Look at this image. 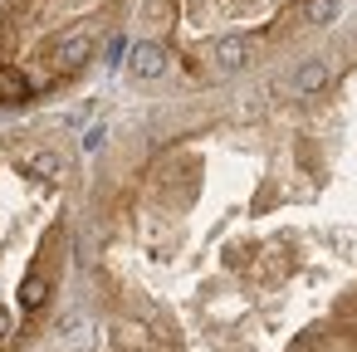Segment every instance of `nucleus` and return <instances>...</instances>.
Here are the masks:
<instances>
[{
	"mask_svg": "<svg viewBox=\"0 0 357 352\" xmlns=\"http://www.w3.org/2000/svg\"><path fill=\"white\" fill-rule=\"evenodd\" d=\"M250 54H255V49H250V40H240V35H230V40H215V45H211V59H215V69H220V74H240V69L250 64Z\"/></svg>",
	"mask_w": 357,
	"mask_h": 352,
	"instance_id": "nucleus-1",
	"label": "nucleus"
},
{
	"mask_svg": "<svg viewBox=\"0 0 357 352\" xmlns=\"http://www.w3.org/2000/svg\"><path fill=\"white\" fill-rule=\"evenodd\" d=\"M128 64H132V74H137V79H157V74L167 69V49H162L157 40H147V45H137V49H132V59H128Z\"/></svg>",
	"mask_w": 357,
	"mask_h": 352,
	"instance_id": "nucleus-2",
	"label": "nucleus"
},
{
	"mask_svg": "<svg viewBox=\"0 0 357 352\" xmlns=\"http://www.w3.org/2000/svg\"><path fill=\"white\" fill-rule=\"evenodd\" d=\"M89 54H93V40H89V35H69V40L54 45V64H59V69H79Z\"/></svg>",
	"mask_w": 357,
	"mask_h": 352,
	"instance_id": "nucleus-3",
	"label": "nucleus"
},
{
	"mask_svg": "<svg viewBox=\"0 0 357 352\" xmlns=\"http://www.w3.org/2000/svg\"><path fill=\"white\" fill-rule=\"evenodd\" d=\"M25 98H30L25 74H15V69H6V64H0V103H25Z\"/></svg>",
	"mask_w": 357,
	"mask_h": 352,
	"instance_id": "nucleus-4",
	"label": "nucleus"
},
{
	"mask_svg": "<svg viewBox=\"0 0 357 352\" xmlns=\"http://www.w3.org/2000/svg\"><path fill=\"white\" fill-rule=\"evenodd\" d=\"M20 303H25L30 313L45 308V303H50V279H45V274H30V279L20 284Z\"/></svg>",
	"mask_w": 357,
	"mask_h": 352,
	"instance_id": "nucleus-5",
	"label": "nucleus"
},
{
	"mask_svg": "<svg viewBox=\"0 0 357 352\" xmlns=\"http://www.w3.org/2000/svg\"><path fill=\"white\" fill-rule=\"evenodd\" d=\"M294 84H298V89H303V93H318V89H323V84H328V69H323V64H318V59H308V64H303V69H298V74H294Z\"/></svg>",
	"mask_w": 357,
	"mask_h": 352,
	"instance_id": "nucleus-6",
	"label": "nucleus"
},
{
	"mask_svg": "<svg viewBox=\"0 0 357 352\" xmlns=\"http://www.w3.org/2000/svg\"><path fill=\"white\" fill-rule=\"evenodd\" d=\"M337 15V0H303V20H313V25H328Z\"/></svg>",
	"mask_w": 357,
	"mask_h": 352,
	"instance_id": "nucleus-7",
	"label": "nucleus"
},
{
	"mask_svg": "<svg viewBox=\"0 0 357 352\" xmlns=\"http://www.w3.org/2000/svg\"><path fill=\"white\" fill-rule=\"evenodd\" d=\"M30 171H40V176H59V157H54V152H35V157H30Z\"/></svg>",
	"mask_w": 357,
	"mask_h": 352,
	"instance_id": "nucleus-8",
	"label": "nucleus"
}]
</instances>
